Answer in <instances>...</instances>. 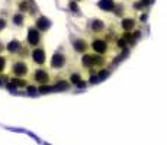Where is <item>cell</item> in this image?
I'll list each match as a JSON object with an SVG mask.
<instances>
[{
  "label": "cell",
  "mask_w": 167,
  "mask_h": 145,
  "mask_svg": "<svg viewBox=\"0 0 167 145\" xmlns=\"http://www.w3.org/2000/svg\"><path fill=\"white\" fill-rule=\"evenodd\" d=\"M28 42H29L31 45H38V42H39V32H38L36 29H29Z\"/></svg>",
  "instance_id": "6da1fadb"
},
{
  "label": "cell",
  "mask_w": 167,
  "mask_h": 145,
  "mask_svg": "<svg viewBox=\"0 0 167 145\" xmlns=\"http://www.w3.org/2000/svg\"><path fill=\"white\" fill-rule=\"evenodd\" d=\"M32 57H34V61L38 64H44V61H45V54L41 48H38V50H35L32 52Z\"/></svg>",
  "instance_id": "7a4b0ae2"
},
{
  "label": "cell",
  "mask_w": 167,
  "mask_h": 145,
  "mask_svg": "<svg viewBox=\"0 0 167 145\" xmlns=\"http://www.w3.org/2000/svg\"><path fill=\"white\" fill-rule=\"evenodd\" d=\"M92 46H93V50L96 51V52H99V54H103V52L106 51V42H105V41H99V39H98V41L93 42Z\"/></svg>",
  "instance_id": "3957f363"
},
{
  "label": "cell",
  "mask_w": 167,
  "mask_h": 145,
  "mask_svg": "<svg viewBox=\"0 0 167 145\" xmlns=\"http://www.w3.org/2000/svg\"><path fill=\"white\" fill-rule=\"evenodd\" d=\"M64 57L61 55V54H55L54 57H53V61H51V64H53V67H55V68H60V67H63L64 65Z\"/></svg>",
  "instance_id": "277c9868"
},
{
  "label": "cell",
  "mask_w": 167,
  "mask_h": 145,
  "mask_svg": "<svg viewBox=\"0 0 167 145\" xmlns=\"http://www.w3.org/2000/svg\"><path fill=\"white\" fill-rule=\"evenodd\" d=\"M35 80L41 81V83H46V81H48V74H46L44 70H38L35 72Z\"/></svg>",
  "instance_id": "5b68a950"
},
{
  "label": "cell",
  "mask_w": 167,
  "mask_h": 145,
  "mask_svg": "<svg viewBox=\"0 0 167 145\" xmlns=\"http://www.w3.org/2000/svg\"><path fill=\"white\" fill-rule=\"evenodd\" d=\"M13 71H15L16 76H23V74L26 72V65L23 64V62H18V64L13 67Z\"/></svg>",
  "instance_id": "8992f818"
},
{
  "label": "cell",
  "mask_w": 167,
  "mask_h": 145,
  "mask_svg": "<svg viewBox=\"0 0 167 145\" xmlns=\"http://www.w3.org/2000/svg\"><path fill=\"white\" fill-rule=\"evenodd\" d=\"M99 7L103 9V10H112L113 0H100V2H99Z\"/></svg>",
  "instance_id": "52a82bcc"
},
{
  "label": "cell",
  "mask_w": 167,
  "mask_h": 145,
  "mask_svg": "<svg viewBox=\"0 0 167 145\" xmlns=\"http://www.w3.org/2000/svg\"><path fill=\"white\" fill-rule=\"evenodd\" d=\"M38 28L42 29V31H46L50 28V20L46 19V17H39L38 19Z\"/></svg>",
  "instance_id": "ba28073f"
},
{
  "label": "cell",
  "mask_w": 167,
  "mask_h": 145,
  "mask_svg": "<svg viewBox=\"0 0 167 145\" xmlns=\"http://www.w3.org/2000/svg\"><path fill=\"white\" fill-rule=\"evenodd\" d=\"M74 48H76V51H80V52H83V51H86L87 45H86V42H84V41L79 39V41H76V42H74Z\"/></svg>",
  "instance_id": "9c48e42d"
},
{
  "label": "cell",
  "mask_w": 167,
  "mask_h": 145,
  "mask_svg": "<svg viewBox=\"0 0 167 145\" xmlns=\"http://www.w3.org/2000/svg\"><path fill=\"white\" fill-rule=\"evenodd\" d=\"M7 50H9L10 52H18V51L20 50V44H19L18 41H12V42L9 44V46H7Z\"/></svg>",
  "instance_id": "30bf717a"
},
{
  "label": "cell",
  "mask_w": 167,
  "mask_h": 145,
  "mask_svg": "<svg viewBox=\"0 0 167 145\" xmlns=\"http://www.w3.org/2000/svg\"><path fill=\"white\" fill-rule=\"evenodd\" d=\"M134 26H135V23H134V20H131V19H125V20L122 22V28L127 29V31H131Z\"/></svg>",
  "instance_id": "8fae6325"
},
{
  "label": "cell",
  "mask_w": 167,
  "mask_h": 145,
  "mask_svg": "<svg viewBox=\"0 0 167 145\" xmlns=\"http://www.w3.org/2000/svg\"><path fill=\"white\" fill-rule=\"evenodd\" d=\"M92 29L93 31H102L103 29V22L102 20H94L92 23Z\"/></svg>",
  "instance_id": "7c38bea8"
},
{
  "label": "cell",
  "mask_w": 167,
  "mask_h": 145,
  "mask_svg": "<svg viewBox=\"0 0 167 145\" xmlns=\"http://www.w3.org/2000/svg\"><path fill=\"white\" fill-rule=\"evenodd\" d=\"M83 65H84V67L93 65V57H92V55H84V57H83Z\"/></svg>",
  "instance_id": "4fadbf2b"
},
{
  "label": "cell",
  "mask_w": 167,
  "mask_h": 145,
  "mask_svg": "<svg viewBox=\"0 0 167 145\" xmlns=\"http://www.w3.org/2000/svg\"><path fill=\"white\" fill-rule=\"evenodd\" d=\"M13 22L16 23V25H22L23 17H22V16H19V15H16V16H13Z\"/></svg>",
  "instance_id": "5bb4252c"
},
{
  "label": "cell",
  "mask_w": 167,
  "mask_h": 145,
  "mask_svg": "<svg viewBox=\"0 0 167 145\" xmlns=\"http://www.w3.org/2000/svg\"><path fill=\"white\" fill-rule=\"evenodd\" d=\"M70 9L73 10L74 13H76V12H79V7H77V5H76L74 2H71V3H70Z\"/></svg>",
  "instance_id": "9a60e30c"
},
{
  "label": "cell",
  "mask_w": 167,
  "mask_h": 145,
  "mask_svg": "<svg viewBox=\"0 0 167 145\" xmlns=\"http://www.w3.org/2000/svg\"><path fill=\"white\" fill-rule=\"evenodd\" d=\"M5 64H6L5 58H3V57H0V71H3V68H5Z\"/></svg>",
  "instance_id": "2e32d148"
},
{
  "label": "cell",
  "mask_w": 167,
  "mask_h": 145,
  "mask_svg": "<svg viewBox=\"0 0 167 145\" xmlns=\"http://www.w3.org/2000/svg\"><path fill=\"white\" fill-rule=\"evenodd\" d=\"M71 81L77 84V83L80 81V77H79V76H76V74H74V76H71Z\"/></svg>",
  "instance_id": "e0dca14e"
},
{
  "label": "cell",
  "mask_w": 167,
  "mask_h": 145,
  "mask_svg": "<svg viewBox=\"0 0 167 145\" xmlns=\"http://www.w3.org/2000/svg\"><path fill=\"white\" fill-rule=\"evenodd\" d=\"M118 45H119V46H121V48H124V46L127 45V41H125V39H121V41H119V42H118Z\"/></svg>",
  "instance_id": "ac0fdd59"
},
{
  "label": "cell",
  "mask_w": 167,
  "mask_h": 145,
  "mask_svg": "<svg viewBox=\"0 0 167 145\" xmlns=\"http://www.w3.org/2000/svg\"><path fill=\"white\" fill-rule=\"evenodd\" d=\"M6 26V22L5 20H2V19H0V29H3Z\"/></svg>",
  "instance_id": "d6986e66"
}]
</instances>
